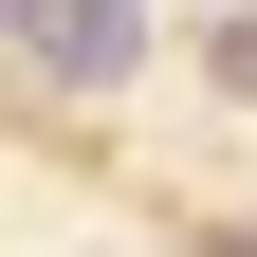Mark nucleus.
Listing matches in <instances>:
<instances>
[{"label":"nucleus","mask_w":257,"mask_h":257,"mask_svg":"<svg viewBox=\"0 0 257 257\" xmlns=\"http://www.w3.org/2000/svg\"><path fill=\"white\" fill-rule=\"evenodd\" d=\"M0 55H37L55 92H110L147 74V0H0Z\"/></svg>","instance_id":"1"},{"label":"nucleus","mask_w":257,"mask_h":257,"mask_svg":"<svg viewBox=\"0 0 257 257\" xmlns=\"http://www.w3.org/2000/svg\"><path fill=\"white\" fill-rule=\"evenodd\" d=\"M202 74H220V92H239V110H257V0H239V19H220V37H202Z\"/></svg>","instance_id":"2"}]
</instances>
